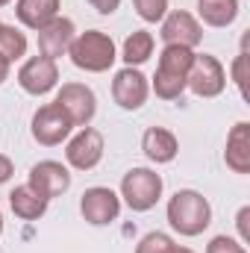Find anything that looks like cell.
I'll return each instance as SVG.
<instances>
[{
	"instance_id": "obj_21",
	"label": "cell",
	"mask_w": 250,
	"mask_h": 253,
	"mask_svg": "<svg viewBox=\"0 0 250 253\" xmlns=\"http://www.w3.org/2000/svg\"><path fill=\"white\" fill-rule=\"evenodd\" d=\"M24 56H27V36L12 24H0V59L12 65Z\"/></svg>"
},
{
	"instance_id": "obj_18",
	"label": "cell",
	"mask_w": 250,
	"mask_h": 253,
	"mask_svg": "<svg viewBox=\"0 0 250 253\" xmlns=\"http://www.w3.org/2000/svg\"><path fill=\"white\" fill-rule=\"evenodd\" d=\"M47 203L50 200H44L42 194H36L27 183L24 186H15V189L9 191V206H12V212L21 221H39V218H44Z\"/></svg>"
},
{
	"instance_id": "obj_11",
	"label": "cell",
	"mask_w": 250,
	"mask_h": 253,
	"mask_svg": "<svg viewBox=\"0 0 250 253\" xmlns=\"http://www.w3.org/2000/svg\"><path fill=\"white\" fill-rule=\"evenodd\" d=\"M18 85L33 94V97H42V94H50L56 85H59V65L47 56H30L27 62L21 65L18 71Z\"/></svg>"
},
{
	"instance_id": "obj_31",
	"label": "cell",
	"mask_w": 250,
	"mask_h": 253,
	"mask_svg": "<svg viewBox=\"0 0 250 253\" xmlns=\"http://www.w3.org/2000/svg\"><path fill=\"white\" fill-rule=\"evenodd\" d=\"M0 236H3V212H0Z\"/></svg>"
},
{
	"instance_id": "obj_1",
	"label": "cell",
	"mask_w": 250,
	"mask_h": 253,
	"mask_svg": "<svg viewBox=\"0 0 250 253\" xmlns=\"http://www.w3.org/2000/svg\"><path fill=\"white\" fill-rule=\"evenodd\" d=\"M194 62V50L165 44L159 53V65L153 74V91L159 100H180L188 83V68Z\"/></svg>"
},
{
	"instance_id": "obj_28",
	"label": "cell",
	"mask_w": 250,
	"mask_h": 253,
	"mask_svg": "<svg viewBox=\"0 0 250 253\" xmlns=\"http://www.w3.org/2000/svg\"><path fill=\"white\" fill-rule=\"evenodd\" d=\"M88 3H91L100 15H112V12L121 6V0H88Z\"/></svg>"
},
{
	"instance_id": "obj_12",
	"label": "cell",
	"mask_w": 250,
	"mask_h": 253,
	"mask_svg": "<svg viewBox=\"0 0 250 253\" xmlns=\"http://www.w3.org/2000/svg\"><path fill=\"white\" fill-rule=\"evenodd\" d=\"M159 24H162L159 39H162L165 44H177V47L194 50V47L203 42V27H200V21H197L191 12H186V9L168 12Z\"/></svg>"
},
{
	"instance_id": "obj_13",
	"label": "cell",
	"mask_w": 250,
	"mask_h": 253,
	"mask_svg": "<svg viewBox=\"0 0 250 253\" xmlns=\"http://www.w3.org/2000/svg\"><path fill=\"white\" fill-rule=\"evenodd\" d=\"M147 94H150V83L147 77L138 71V68H121L112 80V100L126 109V112H135L147 103Z\"/></svg>"
},
{
	"instance_id": "obj_8",
	"label": "cell",
	"mask_w": 250,
	"mask_h": 253,
	"mask_svg": "<svg viewBox=\"0 0 250 253\" xmlns=\"http://www.w3.org/2000/svg\"><path fill=\"white\" fill-rule=\"evenodd\" d=\"M71 129H74L71 118L65 115L56 103L39 106L36 115H33V124H30L33 138H36L39 144H44V147H56V144L68 141V138H71Z\"/></svg>"
},
{
	"instance_id": "obj_16",
	"label": "cell",
	"mask_w": 250,
	"mask_h": 253,
	"mask_svg": "<svg viewBox=\"0 0 250 253\" xmlns=\"http://www.w3.org/2000/svg\"><path fill=\"white\" fill-rule=\"evenodd\" d=\"M224 162L233 174H250V124L239 121L227 135Z\"/></svg>"
},
{
	"instance_id": "obj_27",
	"label": "cell",
	"mask_w": 250,
	"mask_h": 253,
	"mask_svg": "<svg viewBox=\"0 0 250 253\" xmlns=\"http://www.w3.org/2000/svg\"><path fill=\"white\" fill-rule=\"evenodd\" d=\"M12 174H15V165H12V159L0 153V186H3V183H9V180H12Z\"/></svg>"
},
{
	"instance_id": "obj_22",
	"label": "cell",
	"mask_w": 250,
	"mask_h": 253,
	"mask_svg": "<svg viewBox=\"0 0 250 253\" xmlns=\"http://www.w3.org/2000/svg\"><path fill=\"white\" fill-rule=\"evenodd\" d=\"M177 242L168 236V233H159V230H153V233H147L138 245H135V253H177Z\"/></svg>"
},
{
	"instance_id": "obj_9",
	"label": "cell",
	"mask_w": 250,
	"mask_h": 253,
	"mask_svg": "<svg viewBox=\"0 0 250 253\" xmlns=\"http://www.w3.org/2000/svg\"><path fill=\"white\" fill-rule=\"evenodd\" d=\"M80 212L91 227H106V224L118 221V215H121V194H115L106 186H91L80 197Z\"/></svg>"
},
{
	"instance_id": "obj_6",
	"label": "cell",
	"mask_w": 250,
	"mask_h": 253,
	"mask_svg": "<svg viewBox=\"0 0 250 253\" xmlns=\"http://www.w3.org/2000/svg\"><path fill=\"white\" fill-rule=\"evenodd\" d=\"M186 88H191L197 97L209 100L218 97L227 88V71L212 53H194V62L188 68V83Z\"/></svg>"
},
{
	"instance_id": "obj_25",
	"label": "cell",
	"mask_w": 250,
	"mask_h": 253,
	"mask_svg": "<svg viewBox=\"0 0 250 253\" xmlns=\"http://www.w3.org/2000/svg\"><path fill=\"white\" fill-rule=\"evenodd\" d=\"M206 253H248V248L230 236H215L209 245H206Z\"/></svg>"
},
{
	"instance_id": "obj_3",
	"label": "cell",
	"mask_w": 250,
	"mask_h": 253,
	"mask_svg": "<svg viewBox=\"0 0 250 253\" xmlns=\"http://www.w3.org/2000/svg\"><path fill=\"white\" fill-rule=\"evenodd\" d=\"M68 56L85 74H103V71H109L115 65L118 50H115V42H112L109 33L85 30V33H77V39L68 47Z\"/></svg>"
},
{
	"instance_id": "obj_24",
	"label": "cell",
	"mask_w": 250,
	"mask_h": 253,
	"mask_svg": "<svg viewBox=\"0 0 250 253\" xmlns=\"http://www.w3.org/2000/svg\"><path fill=\"white\" fill-rule=\"evenodd\" d=\"M248 50H242L239 56H236V62H233V68H230V74H233V83H236V88H239V94L248 100Z\"/></svg>"
},
{
	"instance_id": "obj_14",
	"label": "cell",
	"mask_w": 250,
	"mask_h": 253,
	"mask_svg": "<svg viewBox=\"0 0 250 253\" xmlns=\"http://www.w3.org/2000/svg\"><path fill=\"white\" fill-rule=\"evenodd\" d=\"M77 39V24L71 21V18H62V15H56L50 24H44L42 30H36V42H39V53L42 56H47V59H59L68 53V47H71V42Z\"/></svg>"
},
{
	"instance_id": "obj_20",
	"label": "cell",
	"mask_w": 250,
	"mask_h": 253,
	"mask_svg": "<svg viewBox=\"0 0 250 253\" xmlns=\"http://www.w3.org/2000/svg\"><path fill=\"white\" fill-rule=\"evenodd\" d=\"M153 47H156L153 33H147V30H132V33L124 39L121 59H124L129 68H138V65H144L150 56H153Z\"/></svg>"
},
{
	"instance_id": "obj_10",
	"label": "cell",
	"mask_w": 250,
	"mask_h": 253,
	"mask_svg": "<svg viewBox=\"0 0 250 253\" xmlns=\"http://www.w3.org/2000/svg\"><path fill=\"white\" fill-rule=\"evenodd\" d=\"M27 186L36 194H42L44 200H53L71 189V171H68V165L56 162V159H42L30 168Z\"/></svg>"
},
{
	"instance_id": "obj_17",
	"label": "cell",
	"mask_w": 250,
	"mask_h": 253,
	"mask_svg": "<svg viewBox=\"0 0 250 253\" xmlns=\"http://www.w3.org/2000/svg\"><path fill=\"white\" fill-rule=\"evenodd\" d=\"M59 6H62V0H18L15 18L27 30H42L44 24H50L59 15Z\"/></svg>"
},
{
	"instance_id": "obj_4",
	"label": "cell",
	"mask_w": 250,
	"mask_h": 253,
	"mask_svg": "<svg viewBox=\"0 0 250 253\" xmlns=\"http://www.w3.org/2000/svg\"><path fill=\"white\" fill-rule=\"evenodd\" d=\"M162 197V177L153 168H129L121 180V200L132 212H150Z\"/></svg>"
},
{
	"instance_id": "obj_5",
	"label": "cell",
	"mask_w": 250,
	"mask_h": 253,
	"mask_svg": "<svg viewBox=\"0 0 250 253\" xmlns=\"http://www.w3.org/2000/svg\"><path fill=\"white\" fill-rule=\"evenodd\" d=\"M103 150H106V141H103V132L94 129V126H80V132L74 138H68V147H65V162L68 168L74 171H91L100 165L103 159Z\"/></svg>"
},
{
	"instance_id": "obj_29",
	"label": "cell",
	"mask_w": 250,
	"mask_h": 253,
	"mask_svg": "<svg viewBox=\"0 0 250 253\" xmlns=\"http://www.w3.org/2000/svg\"><path fill=\"white\" fill-rule=\"evenodd\" d=\"M6 80H9V62H6V59H0V85H3Z\"/></svg>"
},
{
	"instance_id": "obj_33",
	"label": "cell",
	"mask_w": 250,
	"mask_h": 253,
	"mask_svg": "<svg viewBox=\"0 0 250 253\" xmlns=\"http://www.w3.org/2000/svg\"><path fill=\"white\" fill-rule=\"evenodd\" d=\"M0 24H3V21H0Z\"/></svg>"
},
{
	"instance_id": "obj_26",
	"label": "cell",
	"mask_w": 250,
	"mask_h": 253,
	"mask_svg": "<svg viewBox=\"0 0 250 253\" xmlns=\"http://www.w3.org/2000/svg\"><path fill=\"white\" fill-rule=\"evenodd\" d=\"M248 221H250V206H242V209H239V215H236V227H239V242H242V245H248V242H250Z\"/></svg>"
},
{
	"instance_id": "obj_32",
	"label": "cell",
	"mask_w": 250,
	"mask_h": 253,
	"mask_svg": "<svg viewBox=\"0 0 250 253\" xmlns=\"http://www.w3.org/2000/svg\"><path fill=\"white\" fill-rule=\"evenodd\" d=\"M9 3H12V0H0V6H9Z\"/></svg>"
},
{
	"instance_id": "obj_23",
	"label": "cell",
	"mask_w": 250,
	"mask_h": 253,
	"mask_svg": "<svg viewBox=\"0 0 250 253\" xmlns=\"http://www.w3.org/2000/svg\"><path fill=\"white\" fill-rule=\"evenodd\" d=\"M135 15L147 24H159L168 15V0H132Z\"/></svg>"
},
{
	"instance_id": "obj_7",
	"label": "cell",
	"mask_w": 250,
	"mask_h": 253,
	"mask_svg": "<svg viewBox=\"0 0 250 253\" xmlns=\"http://www.w3.org/2000/svg\"><path fill=\"white\" fill-rule=\"evenodd\" d=\"M53 103L71 118L74 126H88L94 121V115H97V97H94V91L85 83H65L56 91Z\"/></svg>"
},
{
	"instance_id": "obj_2",
	"label": "cell",
	"mask_w": 250,
	"mask_h": 253,
	"mask_svg": "<svg viewBox=\"0 0 250 253\" xmlns=\"http://www.w3.org/2000/svg\"><path fill=\"white\" fill-rule=\"evenodd\" d=\"M165 212H168V224L180 236H186V239L200 236L212 224V206H209V200L194 189H180L168 200Z\"/></svg>"
},
{
	"instance_id": "obj_30",
	"label": "cell",
	"mask_w": 250,
	"mask_h": 253,
	"mask_svg": "<svg viewBox=\"0 0 250 253\" xmlns=\"http://www.w3.org/2000/svg\"><path fill=\"white\" fill-rule=\"evenodd\" d=\"M177 253H194L191 248H177Z\"/></svg>"
},
{
	"instance_id": "obj_15",
	"label": "cell",
	"mask_w": 250,
	"mask_h": 253,
	"mask_svg": "<svg viewBox=\"0 0 250 253\" xmlns=\"http://www.w3.org/2000/svg\"><path fill=\"white\" fill-rule=\"evenodd\" d=\"M141 150H144V156H147L153 165H168V162L177 159L180 141H177V135H174L171 129H165V126H150V129H144V135H141Z\"/></svg>"
},
{
	"instance_id": "obj_19",
	"label": "cell",
	"mask_w": 250,
	"mask_h": 253,
	"mask_svg": "<svg viewBox=\"0 0 250 253\" xmlns=\"http://www.w3.org/2000/svg\"><path fill=\"white\" fill-rule=\"evenodd\" d=\"M197 15L206 27L224 30L239 18V0H197Z\"/></svg>"
}]
</instances>
